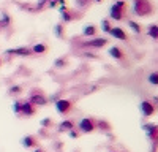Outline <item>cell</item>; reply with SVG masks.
<instances>
[{
    "label": "cell",
    "instance_id": "cell-28",
    "mask_svg": "<svg viewBox=\"0 0 158 152\" xmlns=\"http://www.w3.org/2000/svg\"><path fill=\"white\" fill-rule=\"evenodd\" d=\"M147 79H149V82H150L152 86H156V84H158V73H156V71L150 73Z\"/></svg>",
    "mask_w": 158,
    "mask_h": 152
},
{
    "label": "cell",
    "instance_id": "cell-27",
    "mask_svg": "<svg viewBox=\"0 0 158 152\" xmlns=\"http://www.w3.org/2000/svg\"><path fill=\"white\" fill-rule=\"evenodd\" d=\"M21 103H22V101L21 100H15V101H13V112H15L16 114V116L19 117V114H21Z\"/></svg>",
    "mask_w": 158,
    "mask_h": 152
},
{
    "label": "cell",
    "instance_id": "cell-37",
    "mask_svg": "<svg viewBox=\"0 0 158 152\" xmlns=\"http://www.w3.org/2000/svg\"><path fill=\"white\" fill-rule=\"evenodd\" d=\"M0 32H2V27H0Z\"/></svg>",
    "mask_w": 158,
    "mask_h": 152
},
{
    "label": "cell",
    "instance_id": "cell-8",
    "mask_svg": "<svg viewBox=\"0 0 158 152\" xmlns=\"http://www.w3.org/2000/svg\"><path fill=\"white\" fill-rule=\"evenodd\" d=\"M6 56H19V57H29L32 56V49L29 46H21V48H11L5 51Z\"/></svg>",
    "mask_w": 158,
    "mask_h": 152
},
{
    "label": "cell",
    "instance_id": "cell-26",
    "mask_svg": "<svg viewBox=\"0 0 158 152\" xmlns=\"http://www.w3.org/2000/svg\"><path fill=\"white\" fill-rule=\"evenodd\" d=\"M52 124H54V122H52L51 117H44V119L40 120V127H41V129H51Z\"/></svg>",
    "mask_w": 158,
    "mask_h": 152
},
{
    "label": "cell",
    "instance_id": "cell-10",
    "mask_svg": "<svg viewBox=\"0 0 158 152\" xmlns=\"http://www.w3.org/2000/svg\"><path fill=\"white\" fill-rule=\"evenodd\" d=\"M108 54H109L114 60H117V62H123V60H125V57H127L125 51H123L120 46H112V48H109Z\"/></svg>",
    "mask_w": 158,
    "mask_h": 152
},
{
    "label": "cell",
    "instance_id": "cell-33",
    "mask_svg": "<svg viewBox=\"0 0 158 152\" xmlns=\"http://www.w3.org/2000/svg\"><path fill=\"white\" fill-rule=\"evenodd\" d=\"M33 152H44V150H43V149H41V147H38V146H36V147H35V150H33Z\"/></svg>",
    "mask_w": 158,
    "mask_h": 152
},
{
    "label": "cell",
    "instance_id": "cell-30",
    "mask_svg": "<svg viewBox=\"0 0 158 152\" xmlns=\"http://www.w3.org/2000/svg\"><path fill=\"white\" fill-rule=\"evenodd\" d=\"M68 133V136L71 138V139H77L79 136H81V132H79V130H76V129H71L70 132H67Z\"/></svg>",
    "mask_w": 158,
    "mask_h": 152
},
{
    "label": "cell",
    "instance_id": "cell-6",
    "mask_svg": "<svg viewBox=\"0 0 158 152\" xmlns=\"http://www.w3.org/2000/svg\"><path fill=\"white\" fill-rule=\"evenodd\" d=\"M29 101L33 106H44V105H48V97L41 91L33 89V91L30 92V95H29Z\"/></svg>",
    "mask_w": 158,
    "mask_h": 152
},
{
    "label": "cell",
    "instance_id": "cell-34",
    "mask_svg": "<svg viewBox=\"0 0 158 152\" xmlns=\"http://www.w3.org/2000/svg\"><path fill=\"white\" fill-rule=\"evenodd\" d=\"M94 2H97V3H101V2H103V0H94Z\"/></svg>",
    "mask_w": 158,
    "mask_h": 152
},
{
    "label": "cell",
    "instance_id": "cell-17",
    "mask_svg": "<svg viewBox=\"0 0 158 152\" xmlns=\"http://www.w3.org/2000/svg\"><path fill=\"white\" fill-rule=\"evenodd\" d=\"M11 25V16L6 11H2V16H0V27L2 29H8Z\"/></svg>",
    "mask_w": 158,
    "mask_h": 152
},
{
    "label": "cell",
    "instance_id": "cell-36",
    "mask_svg": "<svg viewBox=\"0 0 158 152\" xmlns=\"http://www.w3.org/2000/svg\"><path fill=\"white\" fill-rule=\"evenodd\" d=\"M111 152H117V150H111Z\"/></svg>",
    "mask_w": 158,
    "mask_h": 152
},
{
    "label": "cell",
    "instance_id": "cell-9",
    "mask_svg": "<svg viewBox=\"0 0 158 152\" xmlns=\"http://www.w3.org/2000/svg\"><path fill=\"white\" fill-rule=\"evenodd\" d=\"M36 114V108L30 103L29 100H25L21 103V114H19V117H32Z\"/></svg>",
    "mask_w": 158,
    "mask_h": 152
},
{
    "label": "cell",
    "instance_id": "cell-22",
    "mask_svg": "<svg viewBox=\"0 0 158 152\" xmlns=\"http://www.w3.org/2000/svg\"><path fill=\"white\" fill-rule=\"evenodd\" d=\"M147 35L152 38V40H156V38H158V25H156V24L149 25V29H147Z\"/></svg>",
    "mask_w": 158,
    "mask_h": 152
},
{
    "label": "cell",
    "instance_id": "cell-13",
    "mask_svg": "<svg viewBox=\"0 0 158 152\" xmlns=\"http://www.w3.org/2000/svg\"><path fill=\"white\" fill-rule=\"evenodd\" d=\"M109 33H111L114 38H117V40H122V41H128V40H130V36L127 35V32H125L122 27H112V29L109 30Z\"/></svg>",
    "mask_w": 158,
    "mask_h": 152
},
{
    "label": "cell",
    "instance_id": "cell-11",
    "mask_svg": "<svg viewBox=\"0 0 158 152\" xmlns=\"http://www.w3.org/2000/svg\"><path fill=\"white\" fill-rule=\"evenodd\" d=\"M106 44H108L106 38H92V40H87V41L82 43L84 48H95V49L103 48V46H106Z\"/></svg>",
    "mask_w": 158,
    "mask_h": 152
},
{
    "label": "cell",
    "instance_id": "cell-2",
    "mask_svg": "<svg viewBox=\"0 0 158 152\" xmlns=\"http://www.w3.org/2000/svg\"><path fill=\"white\" fill-rule=\"evenodd\" d=\"M125 13H127V2L125 0H117L109 10V16L114 21H122L125 18Z\"/></svg>",
    "mask_w": 158,
    "mask_h": 152
},
{
    "label": "cell",
    "instance_id": "cell-35",
    "mask_svg": "<svg viewBox=\"0 0 158 152\" xmlns=\"http://www.w3.org/2000/svg\"><path fill=\"white\" fill-rule=\"evenodd\" d=\"M2 63H3V62H2V59H0V67H2Z\"/></svg>",
    "mask_w": 158,
    "mask_h": 152
},
{
    "label": "cell",
    "instance_id": "cell-19",
    "mask_svg": "<svg viewBox=\"0 0 158 152\" xmlns=\"http://www.w3.org/2000/svg\"><path fill=\"white\" fill-rule=\"evenodd\" d=\"M54 67L57 70H62L65 67H68V57H59V59H56L54 60Z\"/></svg>",
    "mask_w": 158,
    "mask_h": 152
},
{
    "label": "cell",
    "instance_id": "cell-14",
    "mask_svg": "<svg viewBox=\"0 0 158 152\" xmlns=\"http://www.w3.org/2000/svg\"><path fill=\"white\" fill-rule=\"evenodd\" d=\"M71 129H76L74 120H71V119H65V120H62V122L59 124L57 132H59V133H65V132H70Z\"/></svg>",
    "mask_w": 158,
    "mask_h": 152
},
{
    "label": "cell",
    "instance_id": "cell-20",
    "mask_svg": "<svg viewBox=\"0 0 158 152\" xmlns=\"http://www.w3.org/2000/svg\"><path fill=\"white\" fill-rule=\"evenodd\" d=\"M54 35H56L57 38H60V40H62V38H65V35H67V33H65V27H63L62 22L54 25Z\"/></svg>",
    "mask_w": 158,
    "mask_h": 152
},
{
    "label": "cell",
    "instance_id": "cell-23",
    "mask_svg": "<svg viewBox=\"0 0 158 152\" xmlns=\"http://www.w3.org/2000/svg\"><path fill=\"white\" fill-rule=\"evenodd\" d=\"M111 29H112L111 21H109V19H103V21H101V30H103L104 33H109Z\"/></svg>",
    "mask_w": 158,
    "mask_h": 152
},
{
    "label": "cell",
    "instance_id": "cell-32",
    "mask_svg": "<svg viewBox=\"0 0 158 152\" xmlns=\"http://www.w3.org/2000/svg\"><path fill=\"white\" fill-rule=\"evenodd\" d=\"M82 56H84V57H90V59H98L97 56H94L92 53H89V51H85V53H82Z\"/></svg>",
    "mask_w": 158,
    "mask_h": 152
},
{
    "label": "cell",
    "instance_id": "cell-3",
    "mask_svg": "<svg viewBox=\"0 0 158 152\" xmlns=\"http://www.w3.org/2000/svg\"><path fill=\"white\" fill-rule=\"evenodd\" d=\"M54 106H56V111L60 114V116H68V114L73 111L74 105L71 100H67V98H59L54 101Z\"/></svg>",
    "mask_w": 158,
    "mask_h": 152
},
{
    "label": "cell",
    "instance_id": "cell-4",
    "mask_svg": "<svg viewBox=\"0 0 158 152\" xmlns=\"http://www.w3.org/2000/svg\"><path fill=\"white\" fill-rule=\"evenodd\" d=\"M77 130L81 133H94L97 130V120L94 117H82L77 124Z\"/></svg>",
    "mask_w": 158,
    "mask_h": 152
},
{
    "label": "cell",
    "instance_id": "cell-29",
    "mask_svg": "<svg viewBox=\"0 0 158 152\" xmlns=\"http://www.w3.org/2000/svg\"><path fill=\"white\" fill-rule=\"evenodd\" d=\"M46 2H48V0H38L33 11H43V10L46 8Z\"/></svg>",
    "mask_w": 158,
    "mask_h": 152
},
{
    "label": "cell",
    "instance_id": "cell-15",
    "mask_svg": "<svg viewBox=\"0 0 158 152\" xmlns=\"http://www.w3.org/2000/svg\"><path fill=\"white\" fill-rule=\"evenodd\" d=\"M142 130L146 132V135H147L149 139L156 141V125L155 124H144L142 125Z\"/></svg>",
    "mask_w": 158,
    "mask_h": 152
},
{
    "label": "cell",
    "instance_id": "cell-25",
    "mask_svg": "<svg viewBox=\"0 0 158 152\" xmlns=\"http://www.w3.org/2000/svg\"><path fill=\"white\" fill-rule=\"evenodd\" d=\"M22 91H24V89H22V86H19V84H16V86H11V87L8 89L10 95H19Z\"/></svg>",
    "mask_w": 158,
    "mask_h": 152
},
{
    "label": "cell",
    "instance_id": "cell-7",
    "mask_svg": "<svg viewBox=\"0 0 158 152\" xmlns=\"http://www.w3.org/2000/svg\"><path fill=\"white\" fill-rule=\"evenodd\" d=\"M139 111H141L142 117H150L156 112V106H155V103H152L149 100H142L139 103Z\"/></svg>",
    "mask_w": 158,
    "mask_h": 152
},
{
    "label": "cell",
    "instance_id": "cell-24",
    "mask_svg": "<svg viewBox=\"0 0 158 152\" xmlns=\"http://www.w3.org/2000/svg\"><path fill=\"white\" fill-rule=\"evenodd\" d=\"M90 2H92V0H74V5L79 10H84V8H87L90 5Z\"/></svg>",
    "mask_w": 158,
    "mask_h": 152
},
{
    "label": "cell",
    "instance_id": "cell-12",
    "mask_svg": "<svg viewBox=\"0 0 158 152\" xmlns=\"http://www.w3.org/2000/svg\"><path fill=\"white\" fill-rule=\"evenodd\" d=\"M21 144L25 149H30V147H36L38 146V138L35 135H25L21 138Z\"/></svg>",
    "mask_w": 158,
    "mask_h": 152
},
{
    "label": "cell",
    "instance_id": "cell-31",
    "mask_svg": "<svg viewBox=\"0 0 158 152\" xmlns=\"http://www.w3.org/2000/svg\"><path fill=\"white\" fill-rule=\"evenodd\" d=\"M62 94H63V92H62V91H59V92H57V94H54V95H51V97H49V98H48V101H56V100H59V98H60V95H62Z\"/></svg>",
    "mask_w": 158,
    "mask_h": 152
},
{
    "label": "cell",
    "instance_id": "cell-5",
    "mask_svg": "<svg viewBox=\"0 0 158 152\" xmlns=\"http://www.w3.org/2000/svg\"><path fill=\"white\" fill-rule=\"evenodd\" d=\"M60 18H62V24H67V22H71L74 19H79L81 18V13H76L74 10L68 8L67 5H60Z\"/></svg>",
    "mask_w": 158,
    "mask_h": 152
},
{
    "label": "cell",
    "instance_id": "cell-18",
    "mask_svg": "<svg viewBox=\"0 0 158 152\" xmlns=\"http://www.w3.org/2000/svg\"><path fill=\"white\" fill-rule=\"evenodd\" d=\"M97 32H98L97 25H94V24H89V25H85V27H84L82 35H84V36H95V35H97Z\"/></svg>",
    "mask_w": 158,
    "mask_h": 152
},
{
    "label": "cell",
    "instance_id": "cell-1",
    "mask_svg": "<svg viewBox=\"0 0 158 152\" xmlns=\"http://www.w3.org/2000/svg\"><path fill=\"white\" fill-rule=\"evenodd\" d=\"M155 11V6L150 0H133V13L139 18H149Z\"/></svg>",
    "mask_w": 158,
    "mask_h": 152
},
{
    "label": "cell",
    "instance_id": "cell-16",
    "mask_svg": "<svg viewBox=\"0 0 158 152\" xmlns=\"http://www.w3.org/2000/svg\"><path fill=\"white\" fill-rule=\"evenodd\" d=\"M30 49H32V54L43 56V54H46L48 51H49V46H48V44H44V43H35Z\"/></svg>",
    "mask_w": 158,
    "mask_h": 152
},
{
    "label": "cell",
    "instance_id": "cell-21",
    "mask_svg": "<svg viewBox=\"0 0 158 152\" xmlns=\"http://www.w3.org/2000/svg\"><path fill=\"white\" fill-rule=\"evenodd\" d=\"M127 25H128V27L131 29V30H133L135 33H141L142 32V25L139 24V22H136V21H127Z\"/></svg>",
    "mask_w": 158,
    "mask_h": 152
}]
</instances>
